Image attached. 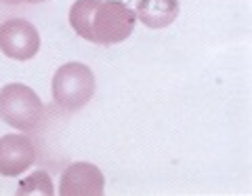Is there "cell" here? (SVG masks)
Instances as JSON below:
<instances>
[{"label": "cell", "mask_w": 252, "mask_h": 196, "mask_svg": "<svg viewBox=\"0 0 252 196\" xmlns=\"http://www.w3.org/2000/svg\"><path fill=\"white\" fill-rule=\"evenodd\" d=\"M6 2H15V0H6ZM21 2H44V0H21Z\"/></svg>", "instance_id": "cell-9"}, {"label": "cell", "mask_w": 252, "mask_h": 196, "mask_svg": "<svg viewBox=\"0 0 252 196\" xmlns=\"http://www.w3.org/2000/svg\"><path fill=\"white\" fill-rule=\"evenodd\" d=\"M40 49V34L34 23L26 19H6L0 26V51L6 57L28 61Z\"/></svg>", "instance_id": "cell-4"}, {"label": "cell", "mask_w": 252, "mask_h": 196, "mask_svg": "<svg viewBox=\"0 0 252 196\" xmlns=\"http://www.w3.org/2000/svg\"><path fill=\"white\" fill-rule=\"evenodd\" d=\"M105 192V177L93 162H74L63 171L61 196H101Z\"/></svg>", "instance_id": "cell-5"}, {"label": "cell", "mask_w": 252, "mask_h": 196, "mask_svg": "<svg viewBox=\"0 0 252 196\" xmlns=\"http://www.w3.org/2000/svg\"><path fill=\"white\" fill-rule=\"evenodd\" d=\"M179 17V0H139L137 19L152 30L170 26Z\"/></svg>", "instance_id": "cell-7"}, {"label": "cell", "mask_w": 252, "mask_h": 196, "mask_svg": "<svg viewBox=\"0 0 252 196\" xmlns=\"http://www.w3.org/2000/svg\"><path fill=\"white\" fill-rule=\"evenodd\" d=\"M0 118L17 131H36L44 118V106L28 84L11 82L0 89Z\"/></svg>", "instance_id": "cell-2"}, {"label": "cell", "mask_w": 252, "mask_h": 196, "mask_svg": "<svg viewBox=\"0 0 252 196\" xmlns=\"http://www.w3.org/2000/svg\"><path fill=\"white\" fill-rule=\"evenodd\" d=\"M36 160V146L28 135L0 137V175L15 177Z\"/></svg>", "instance_id": "cell-6"}, {"label": "cell", "mask_w": 252, "mask_h": 196, "mask_svg": "<svg viewBox=\"0 0 252 196\" xmlns=\"http://www.w3.org/2000/svg\"><path fill=\"white\" fill-rule=\"evenodd\" d=\"M69 23L84 40L109 46L135 32L137 13L120 0H76L69 9Z\"/></svg>", "instance_id": "cell-1"}, {"label": "cell", "mask_w": 252, "mask_h": 196, "mask_svg": "<svg viewBox=\"0 0 252 196\" xmlns=\"http://www.w3.org/2000/svg\"><path fill=\"white\" fill-rule=\"evenodd\" d=\"M94 95V74L89 66L72 64L61 66L53 76V99L65 112L84 108Z\"/></svg>", "instance_id": "cell-3"}, {"label": "cell", "mask_w": 252, "mask_h": 196, "mask_svg": "<svg viewBox=\"0 0 252 196\" xmlns=\"http://www.w3.org/2000/svg\"><path fill=\"white\" fill-rule=\"evenodd\" d=\"M53 182H51V175L46 171H36L32 173L30 177L21 179L19 188H17V194L19 196H28V194H44V196H53Z\"/></svg>", "instance_id": "cell-8"}]
</instances>
